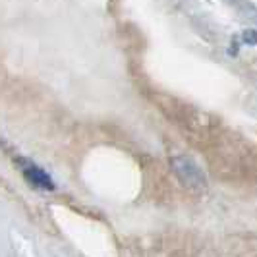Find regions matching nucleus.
<instances>
[{
  "mask_svg": "<svg viewBox=\"0 0 257 257\" xmlns=\"http://www.w3.org/2000/svg\"><path fill=\"white\" fill-rule=\"evenodd\" d=\"M24 163H26V165H24V174H26V178L31 182L33 186H37L41 190H54V184H52L51 176H49L45 170H41L39 167L27 163V161H24Z\"/></svg>",
  "mask_w": 257,
  "mask_h": 257,
  "instance_id": "2",
  "label": "nucleus"
},
{
  "mask_svg": "<svg viewBox=\"0 0 257 257\" xmlns=\"http://www.w3.org/2000/svg\"><path fill=\"white\" fill-rule=\"evenodd\" d=\"M244 41L245 43L255 45L257 43V31H244Z\"/></svg>",
  "mask_w": 257,
  "mask_h": 257,
  "instance_id": "3",
  "label": "nucleus"
},
{
  "mask_svg": "<svg viewBox=\"0 0 257 257\" xmlns=\"http://www.w3.org/2000/svg\"><path fill=\"white\" fill-rule=\"evenodd\" d=\"M174 174L178 176V180L182 182V186L186 190H190L192 193H205L207 192V178L205 174L201 172V168L193 163V159L180 155L174 157L170 161Z\"/></svg>",
  "mask_w": 257,
  "mask_h": 257,
  "instance_id": "1",
  "label": "nucleus"
}]
</instances>
